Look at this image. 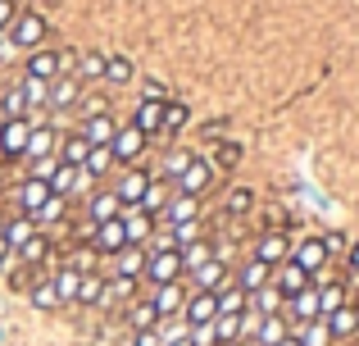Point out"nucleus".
Masks as SVG:
<instances>
[{"label":"nucleus","instance_id":"obj_1","mask_svg":"<svg viewBox=\"0 0 359 346\" xmlns=\"http://www.w3.org/2000/svg\"><path fill=\"white\" fill-rule=\"evenodd\" d=\"M5 32H9V46H18V51H41L50 23H46V14H36V9H18Z\"/></svg>","mask_w":359,"mask_h":346},{"label":"nucleus","instance_id":"obj_2","mask_svg":"<svg viewBox=\"0 0 359 346\" xmlns=\"http://www.w3.org/2000/svg\"><path fill=\"white\" fill-rule=\"evenodd\" d=\"M69 69H73V55H64V51H32V55H27V73H23V78L55 82L60 73H69Z\"/></svg>","mask_w":359,"mask_h":346},{"label":"nucleus","instance_id":"obj_3","mask_svg":"<svg viewBox=\"0 0 359 346\" xmlns=\"http://www.w3.org/2000/svg\"><path fill=\"white\" fill-rule=\"evenodd\" d=\"M146 142L150 137L141 133V128H118L114 133V142H109V155H114V164H123V169H128V164H137L141 160V151H146Z\"/></svg>","mask_w":359,"mask_h":346},{"label":"nucleus","instance_id":"obj_4","mask_svg":"<svg viewBox=\"0 0 359 346\" xmlns=\"http://www.w3.org/2000/svg\"><path fill=\"white\" fill-rule=\"evenodd\" d=\"M150 251V246H146ZM150 287H164V283H182V255L177 251H150V265H146Z\"/></svg>","mask_w":359,"mask_h":346},{"label":"nucleus","instance_id":"obj_5","mask_svg":"<svg viewBox=\"0 0 359 346\" xmlns=\"http://www.w3.org/2000/svg\"><path fill=\"white\" fill-rule=\"evenodd\" d=\"M210 182H214V164L201 160V155H191V164H187V169L173 178V192H177V196H201Z\"/></svg>","mask_w":359,"mask_h":346},{"label":"nucleus","instance_id":"obj_6","mask_svg":"<svg viewBox=\"0 0 359 346\" xmlns=\"http://www.w3.org/2000/svg\"><path fill=\"white\" fill-rule=\"evenodd\" d=\"M96 255H109L114 260L123 246H128V232H123V219H105V223H96V232H91V241H87Z\"/></svg>","mask_w":359,"mask_h":346},{"label":"nucleus","instance_id":"obj_7","mask_svg":"<svg viewBox=\"0 0 359 346\" xmlns=\"http://www.w3.org/2000/svg\"><path fill=\"white\" fill-rule=\"evenodd\" d=\"M60 142H64V137L55 133L50 124H32V133H27V146H23V160H27V164H32V160H46V155L60 151Z\"/></svg>","mask_w":359,"mask_h":346},{"label":"nucleus","instance_id":"obj_8","mask_svg":"<svg viewBox=\"0 0 359 346\" xmlns=\"http://www.w3.org/2000/svg\"><path fill=\"white\" fill-rule=\"evenodd\" d=\"M150 178H155V173H146L141 164H128V169H123V178L114 182V196H118L123 205H141V196H146Z\"/></svg>","mask_w":359,"mask_h":346},{"label":"nucleus","instance_id":"obj_9","mask_svg":"<svg viewBox=\"0 0 359 346\" xmlns=\"http://www.w3.org/2000/svg\"><path fill=\"white\" fill-rule=\"evenodd\" d=\"M27 133H32V119H9V124L0 128V160H23Z\"/></svg>","mask_w":359,"mask_h":346},{"label":"nucleus","instance_id":"obj_10","mask_svg":"<svg viewBox=\"0 0 359 346\" xmlns=\"http://www.w3.org/2000/svg\"><path fill=\"white\" fill-rule=\"evenodd\" d=\"M255 260H264L269 269H278V265H287L291 260V241H287V232H264L259 241H255V251H250Z\"/></svg>","mask_w":359,"mask_h":346},{"label":"nucleus","instance_id":"obj_11","mask_svg":"<svg viewBox=\"0 0 359 346\" xmlns=\"http://www.w3.org/2000/svg\"><path fill=\"white\" fill-rule=\"evenodd\" d=\"M327 260H332V255H327L323 237H305V241H300V246H291V265H300V269H305L309 278H314L318 269L327 265Z\"/></svg>","mask_w":359,"mask_h":346},{"label":"nucleus","instance_id":"obj_12","mask_svg":"<svg viewBox=\"0 0 359 346\" xmlns=\"http://www.w3.org/2000/svg\"><path fill=\"white\" fill-rule=\"evenodd\" d=\"M187 287L182 283H164V287H155V296H150V305H155V314L159 319H177L182 314V305H187Z\"/></svg>","mask_w":359,"mask_h":346},{"label":"nucleus","instance_id":"obj_13","mask_svg":"<svg viewBox=\"0 0 359 346\" xmlns=\"http://www.w3.org/2000/svg\"><path fill=\"white\" fill-rule=\"evenodd\" d=\"M182 319L191 324H214L219 319V292H191L187 296V305H182Z\"/></svg>","mask_w":359,"mask_h":346},{"label":"nucleus","instance_id":"obj_14","mask_svg":"<svg viewBox=\"0 0 359 346\" xmlns=\"http://www.w3.org/2000/svg\"><path fill=\"white\" fill-rule=\"evenodd\" d=\"M123 232H128V246H146L150 241V228H155V219H150L141 205H123Z\"/></svg>","mask_w":359,"mask_h":346},{"label":"nucleus","instance_id":"obj_15","mask_svg":"<svg viewBox=\"0 0 359 346\" xmlns=\"http://www.w3.org/2000/svg\"><path fill=\"white\" fill-rule=\"evenodd\" d=\"M50 182H46V178H23V187H18V214H27V219H32L36 210H41L46 201H50Z\"/></svg>","mask_w":359,"mask_h":346},{"label":"nucleus","instance_id":"obj_16","mask_svg":"<svg viewBox=\"0 0 359 346\" xmlns=\"http://www.w3.org/2000/svg\"><path fill=\"white\" fill-rule=\"evenodd\" d=\"M164 105H168L164 96H146L137 105V114H132V128H141L146 137H155L159 128H164Z\"/></svg>","mask_w":359,"mask_h":346},{"label":"nucleus","instance_id":"obj_17","mask_svg":"<svg viewBox=\"0 0 359 346\" xmlns=\"http://www.w3.org/2000/svg\"><path fill=\"white\" fill-rule=\"evenodd\" d=\"M146 265H150V251L146 246H123L118 255H114V274L118 278H146Z\"/></svg>","mask_w":359,"mask_h":346},{"label":"nucleus","instance_id":"obj_18","mask_svg":"<svg viewBox=\"0 0 359 346\" xmlns=\"http://www.w3.org/2000/svg\"><path fill=\"white\" fill-rule=\"evenodd\" d=\"M228 265H223V255H214V260H205L201 269H191V283H196V292H219L223 283H228Z\"/></svg>","mask_w":359,"mask_h":346},{"label":"nucleus","instance_id":"obj_19","mask_svg":"<svg viewBox=\"0 0 359 346\" xmlns=\"http://www.w3.org/2000/svg\"><path fill=\"white\" fill-rule=\"evenodd\" d=\"M78 96H82V82L73 78V73H60V78L50 82V96H46V105H50V109H69V105H78Z\"/></svg>","mask_w":359,"mask_h":346},{"label":"nucleus","instance_id":"obj_20","mask_svg":"<svg viewBox=\"0 0 359 346\" xmlns=\"http://www.w3.org/2000/svg\"><path fill=\"white\" fill-rule=\"evenodd\" d=\"M278 269H282V274L273 278V287H278V292L287 296V301H291V296H300L305 287H314V278H309L300 265H291V260H287V265H278Z\"/></svg>","mask_w":359,"mask_h":346},{"label":"nucleus","instance_id":"obj_21","mask_svg":"<svg viewBox=\"0 0 359 346\" xmlns=\"http://www.w3.org/2000/svg\"><path fill=\"white\" fill-rule=\"evenodd\" d=\"M287 333H291L287 314H259V324H255L250 342H259V346H278L282 338H287Z\"/></svg>","mask_w":359,"mask_h":346},{"label":"nucleus","instance_id":"obj_22","mask_svg":"<svg viewBox=\"0 0 359 346\" xmlns=\"http://www.w3.org/2000/svg\"><path fill=\"white\" fill-rule=\"evenodd\" d=\"M269 283H273V269L264 265V260H255V255H250V260H245V265L237 269V287H241L245 296H250V292H259V287H269Z\"/></svg>","mask_w":359,"mask_h":346},{"label":"nucleus","instance_id":"obj_23","mask_svg":"<svg viewBox=\"0 0 359 346\" xmlns=\"http://www.w3.org/2000/svg\"><path fill=\"white\" fill-rule=\"evenodd\" d=\"M114 133H118V124L109 119V109H105V114L82 119V137H87L91 146H109V142H114Z\"/></svg>","mask_w":359,"mask_h":346},{"label":"nucleus","instance_id":"obj_24","mask_svg":"<svg viewBox=\"0 0 359 346\" xmlns=\"http://www.w3.org/2000/svg\"><path fill=\"white\" fill-rule=\"evenodd\" d=\"M196 214H201V196H177V192H173V201L164 205V223H168V228H177V223H191Z\"/></svg>","mask_w":359,"mask_h":346},{"label":"nucleus","instance_id":"obj_25","mask_svg":"<svg viewBox=\"0 0 359 346\" xmlns=\"http://www.w3.org/2000/svg\"><path fill=\"white\" fill-rule=\"evenodd\" d=\"M36 232H41V228H36V219H27V214H14V219L0 228V237L9 241V251H18V246H27Z\"/></svg>","mask_w":359,"mask_h":346},{"label":"nucleus","instance_id":"obj_26","mask_svg":"<svg viewBox=\"0 0 359 346\" xmlns=\"http://www.w3.org/2000/svg\"><path fill=\"white\" fill-rule=\"evenodd\" d=\"M123 214V201L114 192H91V201H87V219L91 223H105V219H118Z\"/></svg>","mask_w":359,"mask_h":346},{"label":"nucleus","instance_id":"obj_27","mask_svg":"<svg viewBox=\"0 0 359 346\" xmlns=\"http://www.w3.org/2000/svg\"><path fill=\"white\" fill-rule=\"evenodd\" d=\"M55 296H60V305H78V287H82V274L73 265H64V269H55Z\"/></svg>","mask_w":359,"mask_h":346},{"label":"nucleus","instance_id":"obj_28","mask_svg":"<svg viewBox=\"0 0 359 346\" xmlns=\"http://www.w3.org/2000/svg\"><path fill=\"white\" fill-rule=\"evenodd\" d=\"M173 201V182H164V178H150V187H146V196H141V210L155 219V214H164V205Z\"/></svg>","mask_w":359,"mask_h":346},{"label":"nucleus","instance_id":"obj_29","mask_svg":"<svg viewBox=\"0 0 359 346\" xmlns=\"http://www.w3.org/2000/svg\"><path fill=\"white\" fill-rule=\"evenodd\" d=\"M327 328H332V342H346L359 333V305H341L337 314H327Z\"/></svg>","mask_w":359,"mask_h":346},{"label":"nucleus","instance_id":"obj_30","mask_svg":"<svg viewBox=\"0 0 359 346\" xmlns=\"http://www.w3.org/2000/svg\"><path fill=\"white\" fill-rule=\"evenodd\" d=\"M250 310L255 314H287V296L269 283V287H259V292H250Z\"/></svg>","mask_w":359,"mask_h":346},{"label":"nucleus","instance_id":"obj_31","mask_svg":"<svg viewBox=\"0 0 359 346\" xmlns=\"http://www.w3.org/2000/svg\"><path fill=\"white\" fill-rule=\"evenodd\" d=\"M245 310H250V296L237 287V278H228L219 287V314H245Z\"/></svg>","mask_w":359,"mask_h":346},{"label":"nucleus","instance_id":"obj_32","mask_svg":"<svg viewBox=\"0 0 359 346\" xmlns=\"http://www.w3.org/2000/svg\"><path fill=\"white\" fill-rule=\"evenodd\" d=\"M214 338H219V346L245 342V314H219L214 319Z\"/></svg>","mask_w":359,"mask_h":346},{"label":"nucleus","instance_id":"obj_33","mask_svg":"<svg viewBox=\"0 0 359 346\" xmlns=\"http://www.w3.org/2000/svg\"><path fill=\"white\" fill-rule=\"evenodd\" d=\"M346 301V283H318V319H327V314H337Z\"/></svg>","mask_w":359,"mask_h":346},{"label":"nucleus","instance_id":"obj_34","mask_svg":"<svg viewBox=\"0 0 359 346\" xmlns=\"http://www.w3.org/2000/svg\"><path fill=\"white\" fill-rule=\"evenodd\" d=\"M55 155H60V164H73V169H82V164H87V155H91V142H87L82 133H73L69 142H60V151H55Z\"/></svg>","mask_w":359,"mask_h":346},{"label":"nucleus","instance_id":"obj_35","mask_svg":"<svg viewBox=\"0 0 359 346\" xmlns=\"http://www.w3.org/2000/svg\"><path fill=\"white\" fill-rule=\"evenodd\" d=\"M78 305H87V310H100V305H105V278L100 274H82Z\"/></svg>","mask_w":359,"mask_h":346},{"label":"nucleus","instance_id":"obj_36","mask_svg":"<svg viewBox=\"0 0 359 346\" xmlns=\"http://www.w3.org/2000/svg\"><path fill=\"white\" fill-rule=\"evenodd\" d=\"M300 338V346H332V328H327V319H314V324H300V328H291Z\"/></svg>","mask_w":359,"mask_h":346},{"label":"nucleus","instance_id":"obj_37","mask_svg":"<svg viewBox=\"0 0 359 346\" xmlns=\"http://www.w3.org/2000/svg\"><path fill=\"white\" fill-rule=\"evenodd\" d=\"M78 182H82V169H73V164H60V169L50 173V192L55 196H73Z\"/></svg>","mask_w":359,"mask_h":346},{"label":"nucleus","instance_id":"obj_38","mask_svg":"<svg viewBox=\"0 0 359 346\" xmlns=\"http://www.w3.org/2000/svg\"><path fill=\"white\" fill-rule=\"evenodd\" d=\"M73 64H78V69H73V78H78V82L105 78V55H100V51H87L82 60H73Z\"/></svg>","mask_w":359,"mask_h":346},{"label":"nucleus","instance_id":"obj_39","mask_svg":"<svg viewBox=\"0 0 359 346\" xmlns=\"http://www.w3.org/2000/svg\"><path fill=\"white\" fill-rule=\"evenodd\" d=\"M177 255H182V274H191V269H201L205 260H214V255H219V251H214L210 241H191V246H182V251H177Z\"/></svg>","mask_w":359,"mask_h":346},{"label":"nucleus","instance_id":"obj_40","mask_svg":"<svg viewBox=\"0 0 359 346\" xmlns=\"http://www.w3.org/2000/svg\"><path fill=\"white\" fill-rule=\"evenodd\" d=\"M105 78L114 82V87H128L132 82V60L128 55H105Z\"/></svg>","mask_w":359,"mask_h":346},{"label":"nucleus","instance_id":"obj_41","mask_svg":"<svg viewBox=\"0 0 359 346\" xmlns=\"http://www.w3.org/2000/svg\"><path fill=\"white\" fill-rule=\"evenodd\" d=\"M109 169H114V155H109V146H91L82 173H87V178H100V173H109Z\"/></svg>","mask_w":359,"mask_h":346},{"label":"nucleus","instance_id":"obj_42","mask_svg":"<svg viewBox=\"0 0 359 346\" xmlns=\"http://www.w3.org/2000/svg\"><path fill=\"white\" fill-rule=\"evenodd\" d=\"M32 305H36V310H60V296H55L50 278H36V283H32Z\"/></svg>","mask_w":359,"mask_h":346},{"label":"nucleus","instance_id":"obj_43","mask_svg":"<svg viewBox=\"0 0 359 346\" xmlns=\"http://www.w3.org/2000/svg\"><path fill=\"white\" fill-rule=\"evenodd\" d=\"M18 91H23L27 114H32L36 105H46V96H50V82H32V78H23V82H18Z\"/></svg>","mask_w":359,"mask_h":346},{"label":"nucleus","instance_id":"obj_44","mask_svg":"<svg viewBox=\"0 0 359 346\" xmlns=\"http://www.w3.org/2000/svg\"><path fill=\"white\" fill-rule=\"evenodd\" d=\"M64 210H69V196H50V201H46L41 210L32 214L36 228H41V223H60V219H64Z\"/></svg>","mask_w":359,"mask_h":346},{"label":"nucleus","instance_id":"obj_45","mask_svg":"<svg viewBox=\"0 0 359 346\" xmlns=\"http://www.w3.org/2000/svg\"><path fill=\"white\" fill-rule=\"evenodd\" d=\"M46 251H50V241H46V232H36V237L27 241V246H18L14 255L23 260V265H41V260H46Z\"/></svg>","mask_w":359,"mask_h":346},{"label":"nucleus","instance_id":"obj_46","mask_svg":"<svg viewBox=\"0 0 359 346\" xmlns=\"http://www.w3.org/2000/svg\"><path fill=\"white\" fill-rule=\"evenodd\" d=\"M159 333V346H168V342H182V338H191V324L177 314V319H164V328H155Z\"/></svg>","mask_w":359,"mask_h":346},{"label":"nucleus","instance_id":"obj_47","mask_svg":"<svg viewBox=\"0 0 359 346\" xmlns=\"http://www.w3.org/2000/svg\"><path fill=\"white\" fill-rule=\"evenodd\" d=\"M168 237H173V251H182V246H191V241H201V219H191V223H177V228H168Z\"/></svg>","mask_w":359,"mask_h":346},{"label":"nucleus","instance_id":"obj_48","mask_svg":"<svg viewBox=\"0 0 359 346\" xmlns=\"http://www.w3.org/2000/svg\"><path fill=\"white\" fill-rule=\"evenodd\" d=\"M132 328H137V333H150V328H159V314H155V305H150V301L132 305Z\"/></svg>","mask_w":359,"mask_h":346},{"label":"nucleus","instance_id":"obj_49","mask_svg":"<svg viewBox=\"0 0 359 346\" xmlns=\"http://www.w3.org/2000/svg\"><path fill=\"white\" fill-rule=\"evenodd\" d=\"M182 124H187V105H177V100H168V105H164V128H159V133H177Z\"/></svg>","mask_w":359,"mask_h":346},{"label":"nucleus","instance_id":"obj_50","mask_svg":"<svg viewBox=\"0 0 359 346\" xmlns=\"http://www.w3.org/2000/svg\"><path fill=\"white\" fill-rule=\"evenodd\" d=\"M250 205H255V192H250V187H237V192L228 196V214H245Z\"/></svg>","mask_w":359,"mask_h":346},{"label":"nucleus","instance_id":"obj_51","mask_svg":"<svg viewBox=\"0 0 359 346\" xmlns=\"http://www.w3.org/2000/svg\"><path fill=\"white\" fill-rule=\"evenodd\" d=\"M55 169H60V155H46V160H32V164H27V178H46V182H50Z\"/></svg>","mask_w":359,"mask_h":346},{"label":"nucleus","instance_id":"obj_52","mask_svg":"<svg viewBox=\"0 0 359 346\" xmlns=\"http://www.w3.org/2000/svg\"><path fill=\"white\" fill-rule=\"evenodd\" d=\"M191 346H219V338H214V324H196V328H191Z\"/></svg>","mask_w":359,"mask_h":346},{"label":"nucleus","instance_id":"obj_53","mask_svg":"<svg viewBox=\"0 0 359 346\" xmlns=\"http://www.w3.org/2000/svg\"><path fill=\"white\" fill-rule=\"evenodd\" d=\"M187 164H191V155H187V151H173V155H168V173H173V178L182 173Z\"/></svg>","mask_w":359,"mask_h":346},{"label":"nucleus","instance_id":"obj_54","mask_svg":"<svg viewBox=\"0 0 359 346\" xmlns=\"http://www.w3.org/2000/svg\"><path fill=\"white\" fill-rule=\"evenodd\" d=\"M323 246H327V255H337V251H346V237H341V232H327Z\"/></svg>","mask_w":359,"mask_h":346},{"label":"nucleus","instance_id":"obj_55","mask_svg":"<svg viewBox=\"0 0 359 346\" xmlns=\"http://www.w3.org/2000/svg\"><path fill=\"white\" fill-rule=\"evenodd\" d=\"M132 346H159V333L150 328V333H137V338H132Z\"/></svg>","mask_w":359,"mask_h":346},{"label":"nucleus","instance_id":"obj_56","mask_svg":"<svg viewBox=\"0 0 359 346\" xmlns=\"http://www.w3.org/2000/svg\"><path fill=\"white\" fill-rule=\"evenodd\" d=\"M9 255H14V251H9V241H5V237H0V269H5V265H9Z\"/></svg>","mask_w":359,"mask_h":346},{"label":"nucleus","instance_id":"obj_57","mask_svg":"<svg viewBox=\"0 0 359 346\" xmlns=\"http://www.w3.org/2000/svg\"><path fill=\"white\" fill-rule=\"evenodd\" d=\"M346 255H351V274H359V241H355L351 251H346Z\"/></svg>","mask_w":359,"mask_h":346},{"label":"nucleus","instance_id":"obj_58","mask_svg":"<svg viewBox=\"0 0 359 346\" xmlns=\"http://www.w3.org/2000/svg\"><path fill=\"white\" fill-rule=\"evenodd\" d=\"M278 346H300V338H296V333H287V338H282Z\"/></svg>","mask_w":359,"mask_h":346},{"label":"nucleus","instance_id":"obj_59","mask_svg":"<svg viewBox=\"0 0 359 346\" xmlns=\"http://www.w3.org/2000/svg\"><path fill=\"white\" fill-rule=\"evenodd\" d=\"M5 124H9V109H5V105H0V128H5Z\"/></svg>","mask_w":359,"mask_h":346},{"label":"nucleus","instance_id":"obj_60","mask_svg":"<svg viewBox=\"0 0 359 346\" xmlns=\"http://www.w3.org/2000/svg\"><path fill=\"white\" fill-rule=\"evenodd\" d=\"M168 346H191V338H182V342H168Z\"/></svg>","mask_w":359,"mask_h":346},{"label":"nucleus","instance_id":"obj_61","mask_svg":"<svg viewBox=\"0 0 359 346\" xmlns=\"http://www.w3.org/2000/svg\"><path fill=\"white\" fill-rule=\"evenodd\" d=\"M232 346H250V342H232Z\"/></svg>","mask_w":359,"mask_h":346},{"label":"nucleus","instance_id":"obj_62","mask_svg":"<svg viewBox=\"0 0 359 346\" xmlns=\"http://www.w3.org/2000/svg\"><path fill=\"white\" fill-rule=\"evenodd\" d=\"M0 228H5V219H0Z\"/></svg>","mask_w":359,"mask_h":346}]
</instances>
